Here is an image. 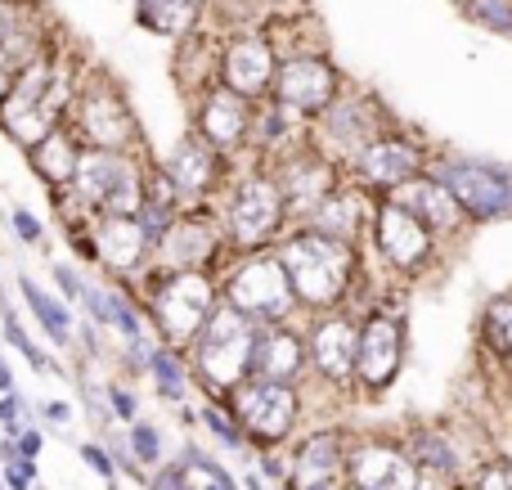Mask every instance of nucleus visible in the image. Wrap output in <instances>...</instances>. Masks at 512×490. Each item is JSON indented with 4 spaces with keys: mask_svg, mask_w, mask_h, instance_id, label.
Returning <instances> with one entry per match:
<instances>
[{
    "mask_svg": "<svg viewBox=\"0 0 512 490\" xmlns=\"http://www.w3.org/2000/svg\"><path fill=\"white\" fill-rule=\"evenodd\" d=\"M274 252H279L283 270H288L301 311H319V315L346 311L355 284H364L360 243H337V239H328V234L310 230V225H292V230L274 243Z\"/></svg>",
    "mask_w": 512,
    "mask_h": 490,
    "instance_id": "nucleus-1",
    "label": "nucleus"
},
{
    "mask_svg": "<svg viewBox=\"0 0 512 490\" xmlns=\"http://www.w3.org/2000/svg\"><path fill=\"white\" fill-rule=\"evenodd\" d=\"M77 86H81V77H72L68 63L59 59L54 45H45V50L23 68V77L14 81V90L0 99V131H5L23 153L36 149L50 131L68 126Z\"/></svg>",
    "mask_w": 512,
    "mask_h": 490,
    "instance_id": "nucleus-2",
    "label": "nucleus"
},
{
    "mask_svg": "<svg viewBox=\"0 0 512 490\" xmlns=\"http://www.w3.org/2000/svg\"><path fill=\"white\" fill-rule=\"evenodd\" d=\"M140 306L149 315V329L158 333L162 347L189 351L207 320L216 315L221 297V279L207 270H185V275H144L140 284ZM131 288V293H135Z\"/></svg>",
    "mask_w": 512,
    "mask_h": 490,
    "instance_id": "nucleus-3",
    "label": "nucleus"
},
{
    "mask_svg": "<svg viewBox=\"0 0 512 490\" xmlns=\"http://www.w3.org/2000/svg\"><path fill=\"white\" fill-rule=\"evenodd\" d=\"M149 189L153 171L140 158V149H86L77 180L68 194H59V203L68 198L86 216H140L149 203Z\"/></svg>",
    "mask_w": 512,
    "mask_h": 490,
    "instance_id": "nucleus-4",
    "label": "nucleus"
},
{
    "mask_svg": "<svg viewBox=\"0 0 512 490\" xmlns=\"http://www.w3.org/2000/svg\"><path fill=\"white\" fill-rule=\"evenodd\" d=\"M221 230L230 239L234 257L270 252L292 230V212L283 185L270 167H256L248 176H234L221 198Z\"/></svg>",
    "mask_w": 512,
    "mask_h": 490,
    "instance_id": "nucleus-5",
    "label": "nucleus"
},
{
    "mask_svg": "<svg viewBox=\"0 0 512 490\" xmlns=\"http://www.w3.org/2000/svg\"><path fill=\"white\" fill-rule=\"evenodd\" d=\"M256 338H261V324L239 315L230 302L216 306L207 329L198 333V342L189 347V369H194V383L203 387V396L230 401L234 387L248 383L252 360H256Z\"/></svg>",
    "mask_w": 512,
    "mask_h": 490,
    "instance_id": "nucleus-6",
    "label": "nucleus"
},
{
    "mask_svg": "<svg viewBox=\"0 0 512 490\" xmlns=\"http://www.w3.org/2000/svg\"><path fill=\"white\" fill-rule=\"evenodd\" d=\"M221 297L234 306L239 315H248L252 324H288L301 311L292 279L283 270L279 252H252V257H230L221 275Z\"/></svg>",
    "mask_w": 512,
    "mask_h": 490,
    "instance_id": "nucleus-7",
    "label": "nucleus"
},
{
    "mask_svg": "<svg viewBox=\"0 0 512 490\" xmlns=\"http://www.w3.org/2000/svg\"><path fill=\"white\" fill-rule=\"evenodd\" d=\"M68 126L86 149H140V122H135L122 86L99 68L81 77Z\"/></svg>",
    "mask_w": 512,
    "mask_h": 490,
    "instance_id": "nucleus-8",
    "label": "nucleus"
},
{
    "mask_svg": "<svg viewBox=\"0 0 512 490\" xmlns=\"http://www.w3.org/2000/svg\"><path fill=\"white\" fill-rule=\"evenodd\" d=\"M382 131H391V113L378 104V99L351 95V90H342L315 122H306V140L346 171H351V162L360 158Z\"/></svg>",
    "mask_w": 512,
    "mask_h": 490,
    "instance_id": "nucleus-9",
    "label": "nucleus"
},
{
    "mask_svg": "<svg viewBox=\"0 0 512 490\" xmlns=\"http://www.w3.org/2000/svg\"><path fill=\"white\" fill-rule=\"evenodd\" d=\"M432 176L459 198L472 225L512 221V167H499L486 158H463V153H436Z\"/></svg>",
    "mask_w": 512,
    "mask_h": 490,
    "instance_id": "nucleus-10",
    "label": "nucleus"
},
{
    "mask_svg": "<svg viewBox=\"0 0 512 490\" xmlns=\"http://www.w3.org/2000/svg\"><path fill=\"white\" fill-rule=\"evenodd\" d=\"M230 239L221 230V212H207V207H185L180 221L153 248V270L149 275H185V270H207V275H221L225 261H230Z\"/></svg>",
    "mask_w": 512,
    "mask_h": 490,
    "instance_id": "nucleus-11",
    "label": "nucleus"
},
{
    "mask_svg": "<svg viewBox=\"0 0 512 490\" xmlns=\"http://www.w3.org/2000/svg\"><path fill=\"white\" fill-rule=\"evenodd\" d=\"M369 243L382 266L396 270L400 279H423L436 266V257H441V239L396 198H378Z\"/></svg>",
    "mask_w": 512,
    "mask_h": 490,
    "instance_id": "nucleus-12",
    "label": "nucleus"
},
{
    "mask_svg": "<svg viewBox=\"0 0 512 490\" xmlns=\"http://www.w3.org/2000/svg\"><path fill=\"white\" fill-rule=\"evenodd\" d=\"M230 410L243 423L256 450H274L292 437L301 419V396L292 383H274V378H248L243 387L230 392Z\"/></svg>",
    "mask_w": 512,
    "mask_h": 490,
    "instance_id": "nucleus-13",
    "label": "nucleus"
},
{
    "mask_svg": "<svg viewBox=\"0 0 512 490\" xmlns=\"http://www.w3.org/2000/svg\"><path fill=\"white\" fill-rule=\"evenodd\" d=\"M270 171L279 176L283 185V198H288V212H292V225H306L337 189L346 185V167H337L328 153H319L310 140H301L297 149H288L283 158L270 162Z\"/></svg>",
    "mask_w": 512,
    "mask_h": 490,
    "instance_id": "nucleus-14",
    "label": "nucleus"
},
{
    "mask_svg": "<svg viewBox=\"0 0 512 490\" xmlns=\"http://www.w3.org/2000/svg\"><path fill=\"white\" fill-rule=\"evenodd\" d=\"M409 351V324L400 311L369 306L360 315V365H355V387L364 396H382L405 369Z\"/></svg>",
    "mask_w": 512,
    "mask_h": 490,
    "instance_id": "nucleus-15",
    "label": "nucleus"
},
{
    "mask_svg": "<svg viewBox=\"0 0 512 490\" xmlns=\"http://www.w3.org/2000/svg\"><path fill=\"white\" fill-rule=\"evenodd\" d=\"M432 158H436V153L427 149L423 140H414V135H405V131H382L378 140H373L369 149H364L360 158L351 162V171H346V176H351L355 185H364L369 194L391 198L400 185H409V180L427 176V171H432Z\"/></svg>",
    "mask_w": 512,
    "mask_h": 490,
    "instance_id": "nucleus-16",
    "label": "nucleus"
},
{
    "mask_svg": "<svg viewBox=\"0 0 512 490\" xmlns=\"http://www.w3.org/2000/svg\"><path fill=\"white\" fill-rule=\"evenodd\" d=\"M90 248L104 275H113L117 284H140L153 270L158 239L144 230L140 216H90Z\"/></svg>",
    "mask_w": 512,
    "mask_h": 490,
    "instance_id": "nucleus-17",
    "label": "nucleus"
},
{
    "mask_svg": "<svg viewBox=\"0 0 512 490\" xmlns=\"http://www.w3.org/2000/svg\"><path fill=\"white\" fill-rule=\"evenodd\" d=\"M158 180L180 198L185 207H198L203 198H212L216 189H230V158L221 149L203 140L198 131H189L167 158L158 162Z\"/></svg>",
    "mask_w": 512,
    "mask_h": 490,
    "instance_id": "nucleus-18",
    "label": "nucleus"
},
{
    "mask_svg": "<svg viewBox=\"0 0 512 490\" xmlns=\"http://www.w3.org/2000/svg\"><path fill=\"white\" fill-rule=\"evenodd\" d=\"M337 95H342V72L333 68V59H328L324 50L279 59V77H274L270 99H279L301 122H315Z\"/></svg>",
    "mask_w": 512,
    "mask_h": 490,
    "instance_id": "nucleus-19",
    "label": "nucleus"
},
{
    "mask_svg": "<svg viewBox=\"0 0 512 490\" xmlns=\"http://www.w3.org/2000/svg\"><path fill=\"white\" fill-rule=\"evenodd\" d=\"M252 126H256V99L230 90L225 81H212V86H203L194 95V131L212 149H221L230 162L243 149H252Z\"/></svg>",
    "mask_w": 512,
    "mask_h": 490,
    "instance_id": "nucleus-20",
    "label": "nucleus"
},
{
    "mask_svg": "<svg viewBox=\"0 0 512 490\" xmlns=\"http://www.w3.org/2000/svg\"><path fill=\"white\" fill-rule=\"evenodd\" d=\"M342 482L346 490H418L423 468L396 441H351Z\"/></svg>",
    "mask_w": 512,
    "mask_h": 490,
    "instance_id": "nucleus-21",
    "label": "nucleus"
},
{
    "mask_svg": "<svg viewBox=\"0 0 512 490\" xmlns=\"http://www.w3.org/2000/svg\"><path fill=\"white\" fill-rule=\"evenodd\" d=\"M274 77H279V50H274L270 36L239 32L225 41L221 59H216V81H225L230 90L261 104V99H270Z\"/></svg>",
    "mask_w": 512,
    "mask_h": 490,
    "instance_id": "nucleus-22",
    "label": "nucleus"
},
{
    "mask_svg": "<svg viewBox=\"0 0 512 490\" xmlns=\"http://www.w3.org/2000/svg\"><path fill=\"white\" fill-rule=\"evenodd\" d=\"M306 347H310V369L324 383L351 387L355 365H360V315H351V311L324 315L319 324H310Z\"/></svg>",
    "mask_w": 512,
    "mask_h": 490,
    "instance_id": "nucleus-23",
    "label": "nucleus"
},
{
    "mask_svg": "<svg viewBox=\"0 0 512 490\" xmlns=\"http://www.w3.org/2000/svg\"><path fill=\"white\" fill-rule=\"evenodd\" d=\"M391 198H396V203H405L409 212H414L441 243L468 234V225H472V216L463 212V203L432 176V171H427V176H418V180H409V185H400Z\"/></svg>",
    "mask_w": 512,
    "mask_h": 490,
    "instance_id": "nucleus-24",
    "label": "nucleus"
},
{
    "mask_svg": "<svg viewBox=\"0 0 512 490\" xmlns=\"http://www.w3.org/2000/svg\"><path fill=\"white\" fill-rule=\"evenodd\" d=\"M346 455H351V437L342 428H319L292 455V490L310 486H337V477L346 473Z\"/></svg>",
    "mask_w": 512,
    "mask_h": 490,
    "instance_id": "nucleus-25",
    "label": "nucleus"
},
{
    "mask_svg": "<svg viewBox=\"0 0 512 490\" xmlns=\"http://www.w3.org/2000/svg\"><path fill=\"white\" fill-rule=\"evenodd\" d=\"M373 207H378V194H369L364 185L346 180L306 225L319 234H328V239H337V243H360L364 234L373 230Z\"/></svg>",
    "mask_w": 512,
    "mask_h": 490,
    "instance_id": "nucleus-26",
    "label": "nucleus"
},
{
    "mask_svg": "<svg viewBox=\"0 0 512 490\" xmlns=\"http://www.w3.org/2000/svg\"><path fill=\"white\" fill-rule=\"evenodd\" d=\"M310 369V347L306 333H297L292 324H265L256 338V360L252 378H274V383H297Z\"/></svg>",
    "mask_w": 512,
    "mask_h": 490,
    "instance_id": "nucleus-27",
    "label": "nucleus"
},
{
    "mask_svg": "<svg viewBox=\"0 0 512 490\" xmlns=\"http://www.w3.org/2000/svg\"><path fill=\"white\" fill-rule=\"evenodd\" d=\"M81 153H86V144L72 135V126H59V131H50L36 149H27V167L36 171L41 185H50L54 198H59V194H68L72 180H77Z\"/></svg>",
    "mask_w": 512,
    "mask_h": 490,
    "instance_id": "nucleus-28",
    "label": "nucleus"
},
{
    "mask_svg": "<svg viewBox=\"0 0 512 490\" xmlns=\"http://www.w3.org/2000/svg\"><path fill=\"white\" fill-rule=\"evenodd\" d=\"M18 297L27 302V311L36 315V324L45 329V338H50L54 347H72V338H77V320H72V311H68L63 297L45 293L32 275H18Z\"/></svg>",
    "mask_w": 512,
    "mask_h": 490,
    "instance_id": "nucleus-29",
    "label": "nucleus"
},
{
    "mask_svg": "<svg viewBox=\"0 0 512 490\" xmlns=\"http://www.w3.org/2000/svg\"><path fill=\"white\" fill-rule=\"evenodd\" d=\"M400 446L409 450V459H414L427 477H454L463 468L459 446H454L450 432H441V428H414Z\"/></svg>",
    "mask_w": 512,
    "mask_h": 490,
    "instance_id": "nucleus-30",
    "label": "nucleus"
},
{
    "mask_svg": "<svg viewBox=\"0 0 512 490\" xmlns=\"http://www.w3.org/2000/svg\"><path fill=\"white\" fill-rule=\"evenodd\" d=\"M203 0H135V23L158 36H189L198 27Z\"/></svg>",
    "mask_w": 512,
    "mask_h": 490,
    "instance_id": "nucleus-31",
    "label": "nucleus"
},
{
    "mask_svg": "<svg viewBox=\"0 0 512 490\" xmlns=\"http://www.w3.org/2000/svg\"><path fill=\"white\" fill-rule=\"evenodd\" d=\"M477 338L486 356H495L499 365H512V293H495L481 306Z\"/></svg>",
    "mask_w": 512,
    "mask_h": 490,
    "instance_id": "nucleus-32",
    "label": "nucleus"
},
{
    "mask_svg": "<svg viewBox=\"0 0 512 490\" xmlns=\"http://www.w3.org/2000/svg\"><path fill=\"white\" fill-rule=\"evenodd\" d=\"M149 374L158 383V396L171 405H180L189 396V383H194V369H189V351H176V347H153L149 356Z\"/></svg>",
    "mask_w": 512,
    "mask_h": 490,
    "instance_id": "nucleus-33",
    "label": "nucleus"
},
{
    "mask_svg": "<svg viewBox=\"0 0 512 490\" xmlns=\"http://www.w3.org/2000/svg\"><path fill=\"white\" fill-rule=\"evenodd\" d=\"M198 419H203V423H207V432H212V437L221 441L225 450H234V455H243V450H256V446H252V437L243 432V423L234 419L230 401H212V396H207L203 410H198Z\"/></svg>",
    "mask_w": 512,
    "mask_h": 490,
    "instance_id": "nucleus-34",
    "label": "nucleus"
},
{
    "mask_svg": "<svg viewBox=\"0 0 512 490\" xmlns=\"http://www.w3.org/2000/svg\"><path fill=\"white\" fill-rule=\"evenodd\" d=\"M0 333H5V342L27 360V365L36 369V374H59V365H54V360L45 356V351L23 333V324H18V315H14V311H0Z\"/></svg>",
    "mask_w": 512,
    "mask_h": 490,
    "instance_id": "nucleus-35",
    "label": "nucleus"
},
{
    "mask_svg": "<svg viewBox=\"0 0 512 490\" xmlns=\"http://www.w3.org/2000/svg\"><path fill=\"white\" fill-rule=\"evenodd\" d=\"M468 18L481 23L486 32H499V36H512V0H468Z\"/></svg>",
    "mask_w": 512,
    "mask_h": 490,
    "instance_id": "nucleus-36",
    "label": "nucleus"
},
{
    "mask_svg": "<svg viewBox=\"0 0 512 490\" xmlns=\"http://www.w3.org/2000/svg\"><path fill=\"white\" fill-rule=\"evenodd\" d=\"M126 441H131V450H135V459H140V464L162 468V432L153 428V423L135 419L131 428H126Z\"/></svg>",
    "mask_w": 512,
    "mask_h": 490,
    "instance_id": "nucleus-37",
    "label": "nucleus"
},
{
    "mask_svg": "<svg viewBox=\"0 0 512 490\" xmlns=\"http://www.w3.org/2000/svg\"><path fill=\"white\" fill-rule=\"evenodd\" d=\"M32 405L23 401V392H9L0 396V428H5V437H23V428H32Z\"/></svg>",
    "mask_w": 512,
    "mask_h": 490,
    "instance_id": "nucleus-38",
    "label": "nucleus"
},
{
    "mask_svg": "<svg viewBox=\"0 0 512 490\" xmlns=\"http://www.w3.org/2000/svg\"><path fill=\"white\" fill-rule=\"evenodd\" d=\"M77 455L86 459V468H90V473H95L99 482H108V486H113V482H117V473H122V468H117V459L108 455V446H95V441H81V446H77Z\"/></svg>",
    "mask_w": 512,
    "mask_h": 490,
    "instance_id": "nucleus-39",
    "label": "nucleus"
},
{
    "mask_svg": "<svg viewBox=\"0 0 512 490\" xmlns=\"http://www.w3.org/2000/svg\"><path fill=\"white\" fill-rule=\"evenodd\" d=\"M9 225H14V234H18V239H23V243H32V248L45 239V225H41V216H36L32 207H23V203H18V207H9Z\"/></svg>",
    "mask_w": 512,
    "mask_h": 490,
    "instance_id": "nucleus-40",
    "label": "nucleus"
},
{
    "mask_svg": "<svg viewBox=\"0 0 512 490\" xmlns=\"http://www.w3.org/2000/svg\"><path fill=\"white\" fill-rule=\"evenodd\" d=\"M104 396H108V410H113L122 423H135V419H140V396H135L126 383H113Z\"/></svg>",
    "mask_w": 512,
    "mask_h": 490,
    "instance_id": "nucleus-41",
    "label": "nucleus"
},
{
    "mask_svg": "<svg viewBox=\"0 0 512 490\" xmlns=\"http://www.w3.org/2000/svg\"><path fill=\"white\" fill-rule=\"evenodd\" d=\"M50 279H54V288H59V297H68V302H81V293H86V279L72 266H63V261L50 266Z\"/></svg>",
    "mask_w": 512,
    "mask_h": 490,
    "instance_id": "nucleus-42",
    "label": "nucleus"
},
{
    "mask_svg": "<svg viewBox=\"0 0 512 490\" xmlns=\"http://www.w3.org/2000/svg\"><path fill=\"white\" fill-rule=\"evenodd\" d=\"M477 490H512V464L508 459H490L477 473Z\"/></svg>",
    "mask_w": 512,
    "mask_h": 490,
    "instance_id": "nucleus-43",
    "label": "nucleus"
},
{
    "mask_svg": "<svg viewBox=\"0 0 512 490\" xmlns=\"http://www.w3.org/2000/svg\"><path fill=\"white\" fill-rule=\"evenodd\" d=\"M261 477L270 486H288L292 482V459L274 455V450H261Z\"/></svg>",
    "mask_w": 512,
    "mask_h": 490,
    "instance_id": "nucleus-44",
    "label": "nucleus"
},
{
    "mask_svg": "<svg viewBox=\"0 0 512 490\" xmlns=\"http://www.w3.org/2000/svg\"><path fill=\"white\" fill-rule=\"evenodd\" d=\"M9 490H32L36 486V459H18V464H5L0 468Z\"/></svg>",
    "mask_w": 512,
    "mask_h": 490,
    "instance_id": "nucleus-45",
    "label": "nucleus"
},
{
    "mask_svg": "<svg viewBox=\"0 0 512 490\" xmlns=\"http://www.w3.org/2000/svg\"><path fill=\"white\" fill-rule=\"evenodd\" d=\"M41 450H45V432L41 428H23V437H18V455L41 459Z\"/></svg>",
    "mask_w": 512,
    "mask_h": 490,
    "instance_id": "nucleus-46",
    "label": "nucleus"
},
{
    "mask_svg": "<svg viewBox=\"0 0 512 490\" xmlns=\"http://www.w3.org/2000/svg\"><path fill=\"white\" fill-rule=\"evenodd\" d=\"M18 23H27V14L18 5H9V0H0V41H5V36L14 32Z\"/></svg>",
    "mask_w": 512,
    "mask_h": 490,
    "instance_id": "nucleus-47",
    "label": "nucleus"
},
{
    "mask_svg": "<svg viewBox=\"0 0 512 490\" xmlns=\"http://www.w3.org/2000/svg\"><path fill=\"white\" fill-rule=\"evenodd\" d=\"M41 414H45V423H54V428H59V423L72 419V405H68V401H45Z\"/></svg>",
    "mask_w": 512,
    "mask_h": 490,
    "instance_id": "nucleus-48",
    "label": "nucleus"
},
{
    "mask_svg": "<svg viewBox=\"0 0 512 490\" xmlns=\"http://www.w3.org/2000/svg\"><path fill=\"white\" fill-rule=\"evenodd\" d=\"M14 392V369H9V360L0 356V396H9Z\"/></svg>",
    "mask_w": 512,
    "mask_h": 490,
    "instance_id": "nucleus-49",
    "label": "nucleus"
},
{
    "mask_svg": "<svg viewBox=\"0 0 512 490\" xmlns=\"http://www.w3.org/2000/svg\"><path fill=\"white\" fill-rule=\"evenodd\" d=\"M0 311H9V306H5V288H0Z\"/></svg>",
    "mask_w": 512,
    "mask_h": 490,
    "instance_id": "nucleus-50",
    "label": "nucleus"
},
{
    "mask_svg": "<svg viewBox=\"0 0 512 490\" xmlns=\"http://www.w3.org/2000/svg\"><path fill=\"white\" fill-rule=\"evenodd\" d=\"M203 490H221V486H216V482H203Z\"/></svg>",
    "mask_w": 512,
    "mask_h": 490,
    "instance_id": "nucleus-51",
    "label": "nucleus"
},
{
    "mask_svg": "<svg viewBox=\"0 0 512 490\" xmlns=\"http://www.w3.org/2000/svg\"><path fill=\"white\" fill-rule=\"evenodd\" d=\"M310 490H333V486H310Z\"/></svg>",
    "mask_w": 512,
    "mask_h": 490,
    "instance_id": "nucleus-52",
    "label": "nucleus"
},
{
    "mask_svg": "<svg viewBox=\"0 0 512 490\" xmlns=\"http://www.w3.org/2000/svg\"><path fill=\"white\" fill-rule=\"evenodd\" d=\"M270 490H292V486H270Z\"/></svg>",
    "mask_w": 512,
    "mask_h": 490,
    "instance_id": "nucleus-53",
    "label": "nucleus"
}]
</instances>
